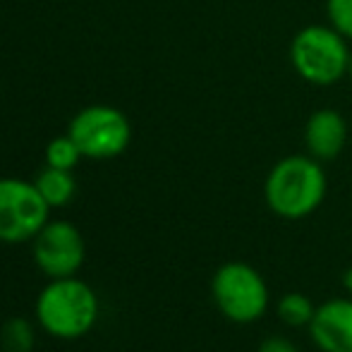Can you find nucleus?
Here are the masks:
<instances>
[{"instance_id":"f257e3e1","label":"nucleus","mask_w":352,"mask_h":352,"mask_svg":"<svg viewBox=\"0 0 352 352\" xmlns=\"http://www.w3.org/2000/svg\"><path fill=\"white\" fill-rule=\"evenodd\" d=\"M98 295L89 283L70 278H51L38 292L34 314L48 336L60 340H77L87 336L98 321Z\"/></svg>"},{"instance_id":"f03ea898","label":"nucleus","mask_w":352,"mask_h":352,"mask_svg":"<svg viewBox=\"0 0 352 352\" xmlns=\"http://www.w3.org/2000/svg\"><path fill=\"white\" fill-rule=\"evenodd\" d=\"M269 209L280 218L297 221L321 206L326 197V173L314 156H287L274 166L264 185Z\"/></svg>"},{"instance_id":"7ed1b4c3","label":"nucleus","mask_w":352,"mask_h":352,"mask_svg":"<svg viewBox=\"0 0 352 352\" xmlns=\"http://www.w3.org/2000/svg\"><path fill=\"white\" fill-rule=\"evenodd\" d=\"M211 295L218 311L235 324H254L269 309V285L245 261L223 264L211 278Z\"/></svg>"},{"instance_id":"20e7f679","label":"nucleus","mask_w":352,"mask_h":352,"mask_svg":"<svg viewBox=\"0 0 352 352\" xmlns=\"http://www.w3.org/2000/svg\"><path fill=\"white\" fill-rule=\"evenodd\" d=\"M290 58L297 74L311 84H336L350 67L345 36L331 27H305L290 46Z\"/></svg>"},{"instance_id":"39448f33","label":"nucleus","mask_w":352,"mask_h":352,"mask_svg":"<svg viewBox=\"0 0 352 352\" xmlns=\"http://www.w3.org/2000/svg\"><path fill=\"white\" fill-rule=\"evenodd\" d=\"M51 206L34 182L3 177L0 180V242L22 245L38 235L51 218Z\"/></svg>"},{"instance_id":"423d86ee","label":"nucleus","mask_w":352,"mask_h":352,"mask_svg":"<svg viewBox=\"0 0 352 352\" xmlns=\"http://www.w3.org/2000/svg\"><path fill=\"white\" fill-rule=\"evenodd\" d=\"M67 135L79 146L82 156L106 161L130 146L132 125L122 111L113 106H89L72 118Z\"/></svg>"},{"instance_id":"0eeeda50","label":"nucleus","mask_w":352,"mask_h":352,"mask_svg":"<svg viewBox=\"0 0 352 352\" xmlns=\"http://www.w3.org/2000/svg\"><path fill=\"white\" fill-rule=\"evenodd\" d=\"M32 242L34 261L48 278H70L82 269L87 247L70 221H48Z\"/></svg>"},{"instance_id":"6e6552de","label":"nucleus","mask_w":352,"mask_h":352,"mask_svg":"<svg viewBox=\"0 0 352 352\" xmlns=\"http://www.w3.org/2000/svg\"><path fill=\"white\" fill-rule=\"evenodd\" d=\"M307 329L321 352H352V297L326 300Z\"/></svg>"},{"instance_id":"1a4fd4ad","label":"nucleus","mask_w":352,"mask_h":352,"mask_svg":"<svg viewBox=\"0 0 352 352\" xmlns=\"http://www.w3.org/2000/svg\"><path fill=\"white\" fill-rule=\"evenodd\" d=\"M305 144L309 156H314L316 161H333L348 144V122L338 111H316L307 120Z\"/></svg>"},{"instance_id":"9d476101","label":"nucleus","mask_w":352,"mask_h":352,"mask_svg":"<svg viewBox=\"0 0 352 352\" xmlns=\"http://www.w3.org/2000/svg\"><path fill=\"white\" fill-rule=\"evenodd\" d=\"M36 190L46 199L51 209H60V206L70 204V199L77 192V182L72 177V170H63V168L46 166L36 177Z\"/></svg>"},{"instance_id":"9b49d317","label":"nucleus","mask_w":352,"mask_h":352,"mask_svg":"<svg viewBox=\"0 0 352 352\" xmlns=\"http://www.w3.org/2000/svg\"><path fill=\"white\" fill-rule=\"evenodd\" d=\"M278 311L280 321L285 326H292V329H302V326H309L311 319H314V302L305 295V292H285V295L278 300Z\"/></svg>"},{"instance_id":"f8f14e48","label":"nucleus","mask_w":352,"mask_h":352,"mask_svg":"<svg viewBox=\"0 0 352 352\" xmlns=\"http://www.w3.org/2000/svg\"><path fill=\"white\" fill-rule=\"evenodd\" d=\"M0 343H3V352H32L36 345L32 321L22 319V316L8 319L3 326V333H0Z\"/></svg>"},{"instance_id":"ddd939ff","label":"nucleus","mask_w":352,"mask_h":352,"mask_svg":"<svg viewBox=\"0 0 352 352\" xmlns=\"http://www.w3.org/2000/svg\"><path fill=\"white\" fill-rule=\"evenodd\" d=\"M79 158H82V151H79V146L74 144L70 135L56 137V140L46 146V166L63 168V170H74Z\"/></svg>"},{"instance_id":"4468645a","label":"nucleus","mask_w":352,"mask_h":352,"mask_svg":"<svg viewBox=\"0 0 352 352\" xmlns=\"http://www.w3.org/2000/svg\"><path fill=\"white\" fill-rule=\"evenodd\" d=\"M329 17L333 29L345 38H352V0H329Z\"/></svg>"},{"instance_id":"2eb2a0df","label":"nucleus","mask_w":352,"mask_h":352,"mask_svg":"<svg viewBox=\"0 0 352 352\" xmlns=\"http://www.w3.org/2000/svg\"><path fill=\"white\" fill-rule=\"evenodd\" d=\"M256 352H300L292 340L283 338V336H269L266 340H261V345Z\"/></svg>"},{"instance_id":"dca6fc26","label":"nucleus","mask_w":352,"mask_h":352,"mask_svg":"<svg viewBox=\"0 0 352 352\" xmlns=\"http://www.w3.org/2000/svg\"><path fill=\"white\" fill-rule=\"evenodd\" d=\"M345 285H348V290H350V297H352V266H350L348 276H345Z\"/></svg>"},{"instance_id":"f3484780","label":"nucleus","mask_w":352,"mask_h":352,"mask_svg":"<svg viewBox=\"0 0 352 352\" xmlns=\"http://www.w3.org/2000/svg\"><path fill=\"white\" fill-rule=\"evenodd\" d=\"M348 72L352 74V53H350V67H348Z\"/></svg>"}]
</instances>
